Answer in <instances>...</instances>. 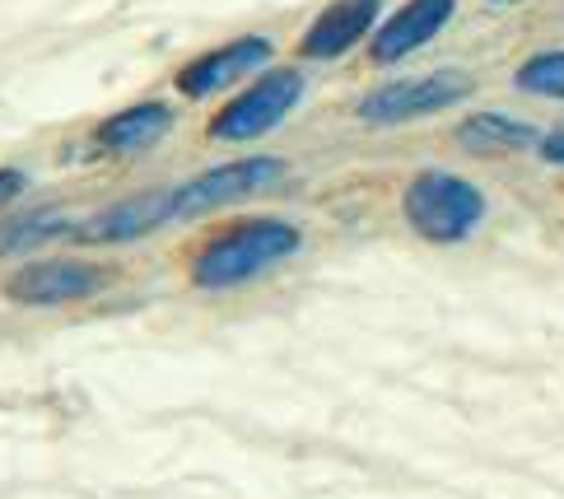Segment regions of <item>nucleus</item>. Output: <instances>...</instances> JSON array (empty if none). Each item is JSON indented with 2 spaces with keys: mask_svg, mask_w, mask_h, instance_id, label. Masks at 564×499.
Here are the masks:
<instances>
[{
  "mask_svg": "<svg viewBox=\"0 0 564 499\" xmlns=\"http://www.w3.org/2000/svg\"><path fill=\"white\" fill-rule=\"evenodd\" d=\"M299 229L285 225V219H248L229 234H219L215 243L196 257L192 267V281L200 290H234V285H248L252 275L271 271L275 262L299 252Z\"/></svg>",
  "mask_w": 564,
  "mask_h": 499,
  "instance_id": "obj_1",
  "label": "nucleus"
},
{
  "mask_svg": "<svg viewBox=\"0 0 564 499\" xmlns=\"http://www.w3.org/2000/svg\"><path fill=\"white\" fill-rule=\"evenodd\" d=\"M406 219L430 243H462L480 219H486V196L457 173H420L406 187Z\"/></svg>",
  "mask_w": 564,
  "mask_h": 499,
  "instance_id": "obj_2",
  "label": "nucleus"
},
{
  "mask_svg": "<svg viewBox=\"0 0 564 499\" xmlns=\"http://www.w3.org/2000/svg\"><path fill=\"white\" fill-rule=\"evenodd\" d=\"M280 173H285V164H280V159H267V154L238 159V164H219L210 173L192 177V183L169 187V219H192V215H206L219 206L248 202V196L280 183Z\"/></svg>",
  "mask_w": 564,
  "mask_h": 499,
  "instance_id": "obj_3",
  "label": "nucleus"
},
{
  "mask_svg": "<svg viewBox=\"0 0 564 499\" xmlns=\"http://www.w3.org/2000/svg\"><path fill=\"white\" fill-rule=\"evenodd\" d=\"M471 94V75L462 70H434L420 79H397V85L373 89L365 104H359V117L373 127H397V122H415V117H430L462 104Z\"/></svg>",
  "mask_w": 564,
  "mask_h": 499,
  "instance_id": "obj_4",
  "label": "nucleus"
},
{
  "mask_svg": "<svg viewBox=\"0 0 564 499\" xmlns=\"http://www.w3.org/2000/svg\"><path fill=\"white\" fill-rule=\"evenodd\" d=\"M299 98H304V75L299 70H271L215 117L210 135L215 141H252V135H267L271 127H280L294 112Z\"/></svg>",
  "mask_w": 564,
  "mask_h": 499,
  "instance_id": "obj_5",
  "label": "nucleus"
},
{
  "mask_svg": "<svg viewBox=\"0 0 564 499\" xmlns=\"http://www.w3.org/2000/svg\"><path fill=\"white\" fill-rule=\"evenodd\" d=\"M104 285V271L89 262H70V257H47V262H29L10 275V299L14 304H70V299H89Z\"/></svg>",
  "mask_w": 564,
  "mask_h": 499,
  "instance_id": "obj_6",
  "label": "nucleus"
},
{
  "mask_svg": "<svg viewBox=\"0 0 564 499\" xmlns=\"http://www.w3.org/2000/svg\"><path fill=\"white\" fill-rule=\"evenodd\" d=\"M159 225H173L169 219V187L164 192H140L131 202H117L108 210H98L94 219L75 229L79 243H131V238H145Z\"/></svg>",
  "mask_w": 564,
  "mask_h": 499,
  "instance_id": "obj_7",
  "label": "nucleus"
},
{
  "mask_svg": "<svg viewBox=\"0 0 564 499\" xmlns=\"http://www.w3.org/2000/svg\"><path fill=\"white\" fill-rule=\"evenodd\" d=\"M267 62H271V37H257V33L234 37L229 47H219L210 56H200V62H192L183 75H177V89H183L187 98H206V94L234 85L238 75H248V70L267 66Z\"/></svg>",
  "mask_w": 564,
  "mask_h": 499,
  "instance_id": "obj_8",
  "label": "nucleus"
},
{
  "mask_svg": "<svg viewBox=\"0 0 564 499\" xmlns=\"http://www.w3.org/2000/svg\"><path fill=\"white\" fill-rule=\"evenodd\" d=\"M453 10H457V0H406V6L373 33V62H401V56H411L415 47H425L453 19Z\"/></svg>",
  "mask_w": 564,
  "mask_h": 499,
  "instance_id": "obj_9",
  "label": "nucleus"
},
{
  "mask_svg": "<svg viewBox=\"0 0 564 499\" xmlns=\"http://www.w3.org/2000/svg\"><path fill=\"white\" fill-rule=\"evenodd\" d=\"M378 6H382V0H332V6L313 19V29L304 33L299 52L313 56V62H332V56L350 52L359 37L373 29Z\"/></svg>",
  "mask_w": 564,
  "mask_h": 499,
  "instance_id": "obj_10",
  "label": "nucleus"
},
{
  "mask_svg": "<svg viewBox=\"0 0 564 499\" xmlns=\"http://www.w3.org/2000/svg\"><path fill=\"white\" fill-rule=\"evenodd\" d=\"M169 127H173V108L169 104H135L127 112L108 117V122L94 131V141L104 145L108 154H140V150L164 141Z\"/></svg>",
  "mask_w": 564,
  "mask_h": 499,
  "instance_id": "obj_11",
  "label": "nucleus"
},
{
  "mask_svg": "<svg viewBox=\"0 0 564 499\" xmlns=\"http://www.w3.org/2000/svg\"><path fill=\"white\" fill-rule=\"evenodd\" d=\"M457 141L471 154H509V150L541 145V131L528 122H513V117H503V112H476L457 127Z\"/></svg>",
  "mask_w": 564,
  "mask_h": 499,
  "instance_id": "obj_12",
  "label": "nucleus"
},
{
  "mask_svg": "<svg viewBox=\"0 0 564 499\" xmlns=\"http://www.w3.org/2000/svg\"><path fill=\"white\" fill-rule=\"evenodd\" d=\"M56 234H66V215H47V210H37V215L14 219V225H0V252L33 248V243H43V238H56Z\"/></svg>",
  "mask_w": 564,
  "mask_h": 499,
  "instance_id": "obj_13",
  "label": "nucleus"
},
{
  "mask_svg": "<svg viewBox=\"0 0 564 499\" xmlns=\"http://www.w3.org/2000/svg\"><path fill=\"white\" fill-rule=\"evenodd\" d=\"M518 89L546 94V98H564V52H541V56H532V62H522Z\"/></svg>",
  "mask_w": 564,
  "mask_h": 499,
  "instance_id": "obj_14",
  "label": "nucleus"
},
{
  "mask_svg": "<svg viewBox=\"0 0 564 499\" xmlns=\"http://www.w3.org/2000/svg\"><path fill=\"white\" fill-rule=\"evenodd\" d=\"M24 192V173H14V169H0V210H6L14 196Z\"/></svg>",
  "mask_w": 564,
  "mask_h": 499,
  "instance_id": "obj_15",
  "label": "nucleus"
},
{
  "mask_svg": "<svg viewBox=\"0 0 564 499\" xmlns=\"http://www.w3.org/2000/svg\"><path fill=\"white\" fill-rule=\"evenodd\" d=\"M541 159H546V164H564V131H555V135L541 141Z\"/></svg>",
  "mask_w": 564,
  "mask_h": 499,
  "instance_id": "obj_16",
  "label": "nucleus"
},
{
  "mask_svg": "<svg viewBox=\"0 0 564 499\" xmlns=\"http://www.w3.org/2000/svg\"><path fill=\"white\" fill-rule=\"evenodd\" d=\"M490 6H518V0H490Z\"/></svg>",
  "mask_w": 564,
  "mask_h": 499,
  "instance_id": "obj_17",
  "label": "nucleus"
}]
</instances>
